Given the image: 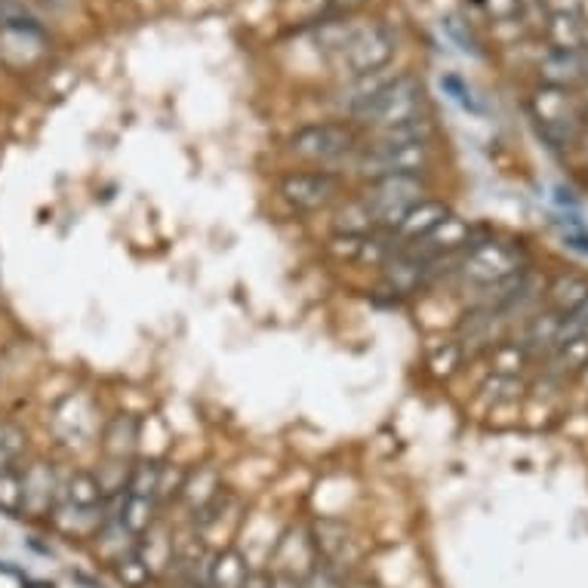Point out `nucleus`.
<instances>
[{"label": "nucleus", "instance_id": "nucleus-38", "mask_svg": "<svg viewBox=\"0 0 588 588\" xmlns=\"http://www.w3.org/2000/svg\"><path fill=\"white\" fill-rule=\"evenodd\" d=\"M583 336H586V340H588V326H586V333H583Z\"/></svg>", "mask_w": 588, "mask_h": 588}, {"label": "nucleus", "instance_id": "nucleus-5", "mask_svg": "<svg viewBox=\"0 0 588 588\" xmlns=\"http://www.w3.org/2000/svg\"><path fill=\"white\" fill-rule=\"evenodd\" d=\"M280 198L290 203L293 210L311 213V210H324L330 203L340 198L342 182L336 173L330 170H302V173H287L280 179Z\"/></svg>", "mask_w": 588, "mask_h": 588}, {"label": "nucleus", "instance_id": "nucleus-17", "mask_svg": "<svg viewBox=\"0 0 588 588\" xmlns=\"http://www.w3.org/2000/svg\"><path fill=\"white\" fill-rule=\"evenodd\" d=\"M49 518L68 536H96L99 526H102V509H80V506H71L65 499L56 502V509L49 511Z\"/></svg>", "mask_w": 588, "mask_h": 588}, {"label": "nucleus", "instance_id": "nucleus-8", "mask_svg": "<svg viewBox=\"0 0 588 588\" xmlns=\"http://www.w3.org/2000/svg\"><path fill=\"white\" fill-rule=\"evenodd\" d=\"M382 275H386V284L395 290V293H417L419 287H425L429 280H434L432 275V259L419 256L413 249H398L386 265H382Z\"/></svg>", "mask_w": 588, "mask_h": 588}, {"label": "nucleus", "instance_id": "nucleus-20", "mask_svg": "<svg viewBox=\"0 0 588 588\" xmlns=\"http://www.w3.org/2000/svg\"><path fill=\"white\" fill-rule=\"evenodd\" d=\"M586 296H588V280L583 278V275H561V278L548 287V299H552V306H555L557 314L573 311Z\"/></svg>", "mask_w": 588, "mask_h": 588}, {"label": "nucleus", "instance_id": "nucleus-22", "mask_svg": "<svg viewBox=\"0 0 588 588\" xmlns=\"http://www.w3.org/2000/svg\"><path fill=\"white\" fill-rule=\"evenodd\" d=\"M526 360H530V352L524 348V342H499L490 352L493 373H502V376H518L526 367Z\"/></svg>", "mask_w": 588, "mask_h": 588}, {"label": "nucleus", "instance_id": "nucleus-18", "mask_svg": "<svg viewBox=\"0 0 588 588\" xmlns=\"http://www.w3.org/2000/svg\"><path fill=\"white\" fill-rule=\"evenodd\" d=\"M59 499L71 502V506H80V509H102V487L99 480L90 471H75L71 478L65 480V487L59 490Z\"/></svg>", "mask_w": 588, "mask_h": 588}, {"label": "nucleus", "instance_id": "nucleus-4", "mask_svg": "<svg viewBox=\"0 0 588 588\" xmlns=\"http://www.w3.org/2000/svg\"><path fill=\"white\" fill-rule=\"evenodd\" d=\"M429 164V142H403V145H388L376 142L360 155V173L370 179L382 176H422Z\"/></svg>", "mask_w": 588, "mask_h": 588}, {"label": "nucleus", "instance_id": "nucleus-25", "mask_svg": "<svg viewBox=\"0 0 588 588\" xmlns=\"http://www.w3.org/2000/svg\"><path fill=\"white\" fill-rule=\"evenodd\" d=\"M432 136V124L425 118H410L398 126H388L382 130L379 142H388V145H403V142H429Z\"/></svg>", "mask_w": 588, "mask_h": 588}, {"label": "nucleus", "instance_id": "nucleus-19", "mask_svg": "<svg viewBox=\"0 0 588 588\" xmlns=\"http://www.w3.org/2000/svg\"><path fill=\"white\" fill-rule=\"evenodd\" d=\"M157 509H160V506H157L155 499L126 493L124 509H121V518H118V521L126 526V533H130V536H136V540H140L142 533H145V530L157 521Z\"/></svg>", "mask_w": 588, "mask_h": 588}, {"label": "nucleus", "instance_id": "nucleus-6", "mask_svg": "<svg viewBox=\"0 0 588 588\" xmlns=\"http://www.w3.org/2000/svg\"><path fill=\"white\" fill-rule=\"evenodd\" d=\"M357 145V136L352 126L345 124H311L302 126L290 140V152L302 160H336L348 155Z\"/></svg>", "mask_w": 588, "mask_h": 588}, {"label": "nucleus", "instance_id": "nucleus-30", "mask_svg": "<svg viewBox=\"0 0 588 588\" xmlns=\"http://www.w3.org/2000/svg\"><path fill=\"white\" fill-rule=\"evenodd\" d=\"M114 570H118V576H121V583H124L126 588H145L152 583V573L145 570V564L136 557V552L118 557V561H114Z\"/></svg>", "mask_w": 588, "mask_h": 588}, {"label": "nucleus", "instance_id": "nucleus-32", "mask_svg": "<svg viewBox=\"0 0 588 588\" xmlns=\"http://www.w3.org/2000/svg\"><path fill=\"white\" fill-rule=\"evenodd\" d=\"M459 364H463V345H456V342L434 348L432 357H429V367H432L434 376H450Z\"/></svg>", "mask_w": 588, "mask_h": 588}, {"label": "nucleus", "instance_id": "nucleus-36", "mask_svg": "<svg viewBox=\"0 0 588 588\" xmlns=\"http://www.w3.org/2000/svg\"><path fill=\"white\" fill-rule=\"evenodd\" d=\"M345 588H379L370 579H355V583H345Z\"/></svg>", "mask_w": 588, "mask_h": 588}, {"label": "nucleus", "instance_id": "nucleus-11", "mask_svg": "<svg viewBox=\"0 0 588 588\" xmlns=\"http://www.w3.org/2000/svg\"><path fill=\"white\" fill-rule=\"evenodd\" d=\"M173 540H176V536L167 530L164 521H155V524L148 526L140 540H136V548H133V552H136V557L145 564V570L152 573V579L173 570V557H176V542Z\"/></svg>", "mask_w": 588, "mask_h": 588}, {"label": "nucleus", "instance_id": "nucleus-31", "mask_svg": "<svg viewBox=\"0 0 588 588\" xmlns=\"http://www.w3.org/2000/svg\"><path fill=\"white\" fill-rule=\"evenodd\" d=\"M364 237L367 234H345L336 232L326 241V249L336 256V259H348V263H360V249H364Z\"/></svg>", "mask_w": 588, "mask_h": 588}, {"label": "nucleus", "instance_id": "nucleus-15", "mask_svg": "<svg viewBox=\"0 0 588 588\" xmlns=\"http://www.w3.org/2000/svg\"><path fill=\"white\" fill-rule=\"evenodd\" d=\"M249 576V561L237 548H219L210 570H207V588H241Z\"/></svg>", "mask_w": 588, "mask_h": 588}, {"label": "nucleus", "instance_id": "nucleus-33", "mask_svg": "<svg viewBox=\"0 0 588 588\" xmlns=\"http://www.w3.org/2000/svg\"><path fill=\"white\" fill-rule=\"evenodd\" d=\"M302 588H345V579H342V570L330 567V564H318L314 570L302 579Z\"/></svg>", "mask_w": 588, "mask_h": 588}, {"label": "nucleus", "instance_id": "nucleus-29", "mask_svg": "<svg viewBox=\"0 0 588 588\" xmlns=\"http://www.w3.org/2000/svg\"><path fill=\"white\" fill-rule=\"evenodd\" d=\"M0 511L7 514H22V475L16 468L0 475Z\"/></svg>", "mask_w": 588, "mask_h": 588}, {"label": "nucleus", "instance_id": "nucleus-34", "mask_svg": "<svg viewBox=\"0 0 588 588\" xmlns=\"http://www.w3.org/2000/svg\"><path fill=\"white\" fill-rule=\"evenodd\" d=\"M268 586H271V576H268V573H265V570H249L247 583H244L241 588H268Z\"/></svg>", "mask_w": 588, "mask_h": 588}, {"label": "nucleus", "instance_id": "nucleus-14", "mask_svg": "<svg viewBox=\"0 0 588 588\" xmlns=\"http://www.w3.org/2000/svg\"><path fill=\"white\" fill-rule=\"evenodd\" d=\"M140 419L130 417V413H118L106 422V432H102V450L109 459H130L133 450L140 447Z\"/></svg>", "mask_w": 588, "mask_h": 588}, {"label": "nucleus", "instance_id": "nucleus-27", "mask_svg": "<svg viewBox=\"0 0 588 588\" xmlns=\"http://www.w3.org/2000/svg\"><path fill=\"white\" fill-rule=\"evenodd\" d=\"M130 459H109V463L102 465L99 471H96V480H99V487H102V493H124L126 484H130Z\"/></svg>", "mask_w": 588, "mask_h": 588}, {"label": "nucleus", "instance_id": "nucleus-13", "mask_svg": "<svg viewBox=\"0 0 588 588\" xmlns=\"http://www.w3.org/2000/svg\"><path fill=\"white\" fill-rule=\"evenodd\" d=\"M219 490H222V484H219L217 468H213V465H198V468L186 471V484H182L179 502H182L191 514H201V511L217 499Z\"/></svg>", "mask_w": 588, "mask_h": 588}, {"label": "nucleus", "instance_id": "nucleus-24", "mask_svg": "<svg viewBox=\"0 0 588 588\" xmlns=\"http://www.w3.org/2000/svg\"><path fill=\"white\" fill-rule=\"evenodd\" d=\"M588 360V340L579 336V340L564 342L557 345L552 352V373H564V370H583V364Z\"/></svg>", "mask_w": 588, "mask_h": 588}, {"label": "nucleus", "instance_id": "nucleus-35", "mask_svg": "<svg viewBox=\"0 0 588 588\" xmlns=\"http://www.w3.org/2000/svg\"><path fill=\"white\" fill-rule=\"evenodd\" d=\"M268 588H302V583L293 579V576H271V586Z\"/></svg>", "mask_w": 588, "mask_h": 588}, {"label": "nucleus", "instance_id": "nucleus-1", "mask_svg": "<svg viewBox=\"0 0 588 588\" xmlns=\"http://www.w3.org/2000/svg\"><path fill=\"white\" fill-rule=\"evenodd\" d=\"M422 195H425L422 176H382V179H370L360 201L367 203V210L376 219V229L391 232L413 203L425 201Z\"/></svg>", "mask_w": 588, "mask_h": 588}, {"label": "nucleus", "instance_id": "nucleus-21", "mask_svg": "<svg viewBox=\"0 0 588 588\" xmlns=\"http://www.w3.org/2000/svg\"><path fill=\"white\" fill-rule=\"evenodd\" d=\"M157 480H160V463H157V459H140V463H133V468H130V484H126V493L145 496V499H155Z\"/></svg>", "mask_w": 588, "mask_h": 588}, {"label": "nucleus", "instance_id": "nucleus-7", "mask_svg": "<svg viewBox=\"0 0 588 588\" xmlns=\"http://www.w3.org/2000/svg\"><path fill=\"white\" fill-rule=\"evenodd\" d=\"M59 480L47 463H32L22 471V514L44 518L59 502Z\"/></svg>", "mask_w": 588, "mask_h": 588}, {"label": "nucleus", "instance_id": "nucleus-3", "mask_svg": "<svg viewBox=\"0 0 588 588\" xmlns=\"http://www.w3.org/2000/svg\"><path fill=\"white\" fill-rule=\"evenodd\" d=\"M518 271H524V253L521 247L502 244V241H475L465 249L463 263H459V275L478 287L506 280Z\"/></svg>", "mask_w": 588, "mask_h": 588}, {"label": "nucleus", "instance_id": "nucleus-2", "mask_svg": "<svg viewBox=\"0 0 588 588\" xmlns=\"http://www.w3.org/2000/svg\"><path fill=\"white\" fill-rule=\"evenodd\" d=\"M422 109V87L417 78H395L388 80L379 93H373L370 99L357 102L355 118L364 124H376L388 130V126H398L410 118H419Z\"/></svg>", "mask_w": 588, "mask_h": 588}, {"label": "nucleus", "instance_id": "nucleus-26", "mask_svg": "<svg viewBox=\"0 0 588 588\" xmlns=\"http://www.w3.org/2000/svg\"><path fill=\"white\" fill-rule=\"evenodd\" d=\"M484 398L493 403H511L521 398V391H524V382L518 379V376H502V373H493L487 382H484Z\"/></svg>", "mask_w": 588, "mask_h": 588}, {"label": "nucleus", "instance_id": "nucleus-28", "mask_svg": "<svg viewBox=\"0 0 588 588\" xmlns=\"http://www.w3.org/2000/svg\"><path fill=\"white\" fill-rule=\"evenodd\" d=\"M25 450V432L19 425H0V475L16 465L19 453Z\"/></svg>", "mask_w": 588, "mask_h": 588}, {"label": "nucleus", "instance_id": "nucleus-23", "mask_svg": "<svg viewBox=\"0 0 588 588\" xmlns=\"http://www.w3.org/2000/svg\"><path fill=\"white\" fill-rule=\"evenodd\" d=\"M557 324H561V314H557V311H548V314L533 318V324L526 330V342H524L526 352H530V348H545V352H552V348H555Z\"/></svg>", "mask_w": 588, "mask_h": 588}, {"label": "nucleus", "instance_id": "nucleus-12", "mask_svg": "<svg viewBox=\"0 0 588 588\" xmlns=\"http://www.w3.org/2000/svg\"><path fill=\"white\" fill-rule=\"evenodd\" d=\"M450 217V207L444 201H419L413 203L407 213L401 217V222L391 229V234L398 237V244L401 241H410V244H417V241H422L425 234L434 232L444 219Z\"/></svg>", "mask_w": 588, "mask_h": 588}, {"label": "nucleus", "instance_id": "nucleus-37", "mask_svg": "<svg viewBox=\"0 0 588 588\" xmlns=\"http://www.w3.org/2000/svg\"><path fill=\"white\" fill-rule=\"evenodd\" d=\"M579 379H583V386L588 388V360H586V364H583V370H579Z\"/></svg>", "mask_w": 588, "mask_h": 588}, {"label": "nucleus", "instance_id": "nucleus-9", "mask_svg": "<svg viewBox=\"0 0 588 588\" xmlns=\"http://www.w3.org/2000/svg\"><path fill=\"white\" fill-rule=\"evenodd\" d=\"M311 545H314V552L318 557L330 564V567H336L342 570V564L352 557V545H355V536H352V530L336 521V518H321V521H314L309 530Z\"/></svg>", "mask_w": 588, "mask_h": 588}, {"label": "nucleus", "instance_id": "nucleus-16", "mask_svg": "<svg viewBox=\"0 0 588 588\" xmlns=\"http://www.w3.org/2000/svg\"><path fill=\"white\" fill-rule=\"evenodd\" d=\"M93 413H90V407L84 398H68L56 407V413H53V425H56V432L63 434L65 441H87L90 434H93Z\"/></svg>", "mask_w": 588, "mask_h": 588}, {"label": "nucleus", "instance_id": "nucleus-10", "mask_svg": "<svg viewBox=\"0 0 588 588\" xmlns=\"http://www.w3.org/2000/svg\"><path fill=\"white\" fill-rule=\"evenodd\" d=\"M345 63L355 75H370L379 65H386V59L391 56V41H388L386 32L373 29V32H360L355 37L345 41Z\"/></svg>", "mask_w": 588, "mask_h": 588}]
</instances>
